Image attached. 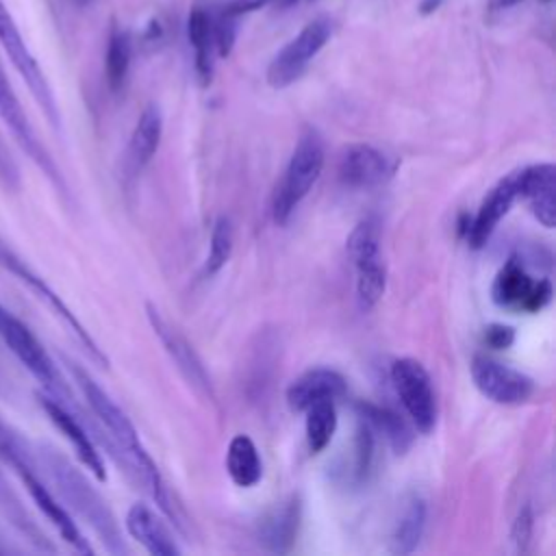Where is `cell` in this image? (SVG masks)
<instances>
[{
	"mask_svg": "<svg viewBox=\"0 0 556 556\" xmlns=\"http://www.w3.org/2000/svg\"><path fill=\"white\" fill-rule=\"evenodd\" d=\"M530 534H532V513L530 508H521L515 523H513V543L517 545L519 552L526 549L528 541H530Z\"/></svg>",
	"mask_w": 556,
	"mask_h": 556,
	"instance_id": "cell-32",
	"label": "cell"
},
{
	"mask_svg": "<svg viewBox=\"0 0 556 556\" xmlns=\"http://www.w3.org/2000/svg\"><path fill=\"white\" fill-rule=\"evenodd\" d=\"M187 37L195 54V74L206 87L213 78V22L204 9H191L187 17Z\"/></svg>",
	"mask_w": 556,
	"mask_h": 556,
	"instance_id": "cell-23",
	"label": "cell"
},
{
	"mask_svg": "<svg viewBox=\"0 0 556 556\" xmlns=\"http://www.w3.org/2000/svg\"><path fill=\"white\" fill-rule=\"evenodd\" d=\"M235 41H237V17L222 11L213 22V48L217 56L222 59L230 56Z\"/></svg>",
	"mask_w": 556,
	"mask_h": 556,
	"instance_id": "cell-29",
	"label": "cell"
},
{
	"mask_svg": "<svg viewBox=\"0 0 556 556\" xmlns=\"http://www.w3.org/2000/svg\"><path fill=\"white\" fill-rule=\"evenodd\" d=\"M298 0H271V4H276L278 9H287V7H291V4H295Z\"/></svg>",
	"mask_w": 556,
	"mask_h": 556,
	"instance_id": "cell-36",
	"label": "cell"
},
{
	"mask_svg": "<svg viewBox=\"0 0 556 556\" xmlns=\"http://www.w3.org/2000/svg\"><path fill=\"white\" fill-rule=\"evenodd\" d=\"M0 119L4 122V126L9 128V132L13 135V139L17 141V146L26 152V156L43 172V176L50 180V185L65 198L70 200V189L67 182L56 165V161L50 156V152L46 150V146L41 143L37 130L33 128L7 72L4 65L0 61Z\"/></svg>",
	"mask_w": 556,
	"mask_h": 556,
	"instance_id": "cell-7",
	"label": "cell"
},
{
	"mask_svg": "<svg viewBox=\"0 0 556 556\" xmlns=\"http://www.w3.org/2000/svg\"><path fill=\"white\" fill-rule=\"evenodd\" d=\"M441 4H443V0H421L419 7H417V11H419V15L426 17V15H432L434 11H439Z\"/></svg>",
	"mask_w": 556,
	"mask_h": 556,
	"instance_id": "cell-35",
	"label": "cell"
},
{
	"mask_svg": "<svg viewBox=\"0 0 556 556\" xmlns=\"http://www.w3.org/2000/svg\"><path fill=\"white\" fill-rule=\"evenodd\" d=\"M300 526V500L289 497L285 504L274 508L263 521H261V543L276 554H285L291 549Z\"/></svg>",
	"mask_w": 556,
	"mask_h": 556,
	"instance_id": "cell-20",
	"label": "cell"
},
{
	"mask_svg": "<svg viewBox=\"0 0 556 556\" xmlns=\"http://www.w3.org/2000/svg\"><path fill=\"white\" fill-rule=\"evenodd\" d=\"M0 48L4 50L9 63L13 65V70L20 74V78L28 87L33 100L46 115L48 124L56 132H61V111H59L54 91H52L39 61L35 59L28 43L24 41V35H22L17 22L13 20L11 11L7 9V4L2 0H0Z\"/></svg>",
	"mask_w": 556,
	"mask_h": 556,
	"instance_id": "cell-5",
	"label": "cell"
},
{
	"mask_svg": "<svg viewBox=\"0 0 556 556\" xmlns=\"http://www.w3.org/2000/svg\"><path fill=\"white\" fill-rule=\"evenodd\" d=\"M517 198H523L532 215L545 226L556 224V167L554 163H536L515 172Z\"/></svg>",
	"mask_w": 556,
	"mask_h": 556,
	"instance_id": "cell-15",
	"label": "cell"
},
{
	"mask_svg": "<svg viewBox=\"0 0 556 556\" xmlns=\"http://www.w3.org/2000/svg\"><path fill=\"white\" fill-rule=\"evenodd\" d=\"M232 241H235V232H232V222L226 215H219L213 224L211 230V241H208V254L204 261V274L206 276H215L230 258L232 254Z\"/></svg>",
	"mask_w": 556,
	"mask_h": 556,
	"instance_id": "cell-28",
	"label": "cell"
},
{
	"mask_svg": "<svg viewBox=\"0 0 556 556\" xmlns=\"http://www.w3.org/2000/svg\"><path fill=\"white\" fill-rule=\"evenodd\" d=\"M78 7H89L93 0H74Z\"/></svg>",
	"mask_w": 556,
	"mask_h": 556,
	"instance_id": "cell-38",
	"label": "cell"
},
{
	"mask_svg": "<svg viewBox=\"0 0 556 556\" xmlns=\"http://www.w3.org/2000/svg\"><path fill=\"white\" fill-rule=\"evenodd\" d=\"M426 513H428L426 502L419 495H413L406 502V506L393 528V534H391V552L393 554L404 556V554H410L417 549V545L424 536V528H426Z\"/></svg>",
	"mask_w": 556,
	"mask_h": 556,
	"instance_id": "cell-24",
	"label": "cell"
},
{
	"mask_svg": "<svg viewBox=\"0 0 556 556\" xmlns=\"http://www.w3.org/2000/svg\"><path fill=\"white\" fill-rule=\"evenodd\" d=\"M37 402L41 406V410L48 415V419L52 421V426L65 437V441L72 445L76 458L80 460V465L96 478V480H106V469H104V458L98 450V432L96 428L85 421L83 417H78L76 413H72L67 406H63L59 400H54L52 395H48L46 391L37 393Z\"/></svg>",
	"mask_w": 556,
	"mask_h": 556,
	"instance_id": "cell-12",
	"label": "cell"
},
{
	"mask_svg": "<svg viewBox=\"0 0 556 556\" xmlns=\"http://www.w3.org/2000/svg\"><path fill=\"white\" fill-rule=\"evenodd\" d=\"M352 265L356 271V302L361 311H371L387 289V269L382 256L356 261Z\"/></svg>",
	"mask_w": 556,
	"mask_h": 556,
	"instance_id": "cell-26",
	"label": "cell"
},
{
	"mask_svg": "<svg viewBox=\"0 0 556 556\" xmlns=\"http://www.w3.org/2000/svg\"><path fill=\"white\" fill-rule=\"evenodd\" d=\"M356 410H358V419L367 424L376 437H382L393 452L402 454L408 450L413 441V432L395 410L371 404V402H358Z\"/></svg>",
	"mask_w": 556,
	"mask_h": 556,
	"instance_id": "cell-21",
	"label": "cell"
},
{
	"mask_svg": "<svg viewBox=\"0 0 556 556\" xmlns=\"http://www.w3.org/2000/svg\"><path fill=\"white\" fill-rule=\"evenodd\" d=\"M517 200V178L515 172L508 174L506 178H502L482 200L478 213L473 215V219L465 226V239L473 250H480L486 245V241L491 239L493 230L497 228V224L502 222V217L508 215L510 206Z\"/></svg>",
	"mask_w": 556,
	"mask_h": 556,
	"instance_id": "cell-16",
	"label": "cell"
},
{
	"mask_svg": "<svg viewBox=\"0 0 556 556\" xmlns=\"http://www.w3.org/2000/svg\"><path fill=\"white\" fill-rule=\"evenodd\" d=\"M0 339L2 343L13 352V356L28 369V374L41 384V389L59 400L63 406H67L72 413L89 421V417L83 415V408L76 404L74 393L70 391L65 378L61 376L56 363L43 348V343L33 334V330L13 315L2 302H0ZM91 426H96L91 421Z\"/></svg>",
	"mask_w": 556,
	"mask_h": 556,
	"instance_id": "cell-3",
	"label": "cell"
},
{
	"mask_svg": "<svg viewBox=\"0 0 556 556\" xmlns=\"http://www.w3.org/2000/svg\"><path fill=\"white\" fill-rule=\"evenodd\" d=\"M391 382L415 430L430 434L437 426V400L426 367L408 356L397 358L391 365Z\"/></svg>",
	"mask_w": 556,
	"mask_h": 556,
	"instance_id": "cell-8",
	"label": "cell"
},
{
	"mask_svg": "<svg viewBox=\"0 0 556 556\" xmlns=\"http://www.w3.org/2000/svg\"><path fill=\"white\" fill-rule=\"evenodd\" d=\"M304 413H306L304 430H306L308 450L313 454H319V452H324L330 445L332 434L337 430L334 400H319V402L311 404Z\"/></svg>",
	"mask_w": 556,
	"mask_h": 556,
	"instance_id": "cell-27",
	"label": "cell"
},
{
	"mask_svg": "<svg viewBox=\"0 0 556 556\" xmlns=\"http://www.w3.org/2000/svg\"><path fill=\"white\" fill-rule=\"evenodd\" d=\"M161 135H163L161 109L156 104H148L132 128L128 150H126V167L130 176L141 174L143 167L152 161L161 143Z\"/></svg>",
	"mask_w": 556,
	"mask_h": 556,
	"instance_id": "cell-19",
	"label": "cell"
},
{
	"mask_svg": "<svg viewBox=\"0 0 556 556\" xmlns=\"http://www.w3.org/2000/svg\"><path fill=\"white\" fill-rule=\"evenodd\" d=\"M0 187H4L7 191L20 189V167L2 137H0Z\"/></svg>",
	"mask_w": 556,
	"mask_h": 556,
	"instance_id": "cell-30",
	"label": "cell"
},
{
	"mask_svg": "<svg viewBox=\"0 0 556 556\" xmlns=\"http://www.w3.org/2000/svg\"><path fill=\"white\" fill-rule=\"evenodd\" d=\"M130 59H132L130 35L113 24L106 41V54H104V74L111 91H119L124 87L130 70Z\"/></svg>",
	"mask_w": 556,
	"mask_h": 556,
	"instance_id": "cell-25",
	"label": "cell"
},
{
	"mask_svg": "<svg viewBox=\"0 0 556 556\" xmlns=\"http://www.w3.org/2000/svg\"><path fill=\"white\" fill-rule=\"evenodd\" d=\"M541 2H545V4H549V2H552V0H541Z\"/></svg>",
	"mask_w": 556,
	"mask_h": 556,
	"instance_id": "cell-39",
	"label": "cell"
},
{
	"mask_svg": "<svg viewBox=\"0 0 556 556\" xmlns=\"http://www.w3.org/2000/svg\"><path fill=\"white\" fill-rule=\"evenodd\" d=\"M332 35V22L328 17H317L308 22L287 46L278 50L267 67V85L274 89H285L295 83L311 59L328 43Z\"/></svg>",
	"mask_w": 556,
	"mask_h": 556,
	"instance_id": "cell-9",
	"label": "cell"
},
{
	"mask_svg": "<svg viewBox=\"0 0 556 556\" xmlns=\"http://www.w3.org/2000/svg\"><path fill=\"white\" fill-rule=\"evenodd\" d=\"M554 289L547 278L534 280L517 256H510L493 278L491 298L506 311L539 313L552 302Z\"/></svg>",
	"mask_w": 556,
	"mask_h": 556,
	"instance_id": "cell-10",
	"label": "cell"
},
{
	"mask_svg": "<svg viewBox=\"0 0 556 556\" xmlns=\"http://www.w3.org/2000/svg\"><path fill=\"white\" fill-rule=\"evenodd\" d=\"M339 180L352 189H371L384 185L393 174V163L384 152L369 143H352L339 159Z\"/></svg>",
	"mask_w": 556,
	"mask_h": 556,
	"instance_id": "cell-14",
	"label": "cell"
},
{
	"mask_svg": "<svg viewBox=\"0 0 556 556\" xmlns=\"http://www.w3.org/2000/svg\"><path fill=\"white\" fill-rule=\"evenodd\" d=\"M348 391L345 378L330 367H313L298 376L287 389V404L291 410H306L319 400H339Z\"/></svg>",
	"mask_w": 556,
	"mask_h": 556,
	"instance_id": "cell-17",
	"label": "cell"
},
{
	"mask_svg": "<svg viewBox=\"0 0 556 556\" xmlns=\"http://www.w3.org/2000/svg\"><path fill=\"white\" fill-rule=\"evenodd\" d=\"M0 458L13 469V473L20 478L26 493L30 495L33 504L52 523L59 536L65 543H70L76 552L91 554L93 547L83 536L78 523L74 521L70 510L61 504V500L54 495L52 486H48L46 478L41 476L35 447H30V443L2 417H0Z\"/></svg>",
	"mask_w": 556,
	"mask_h": 556,
	"instance_id": "cell-2",
	"label": "cell"
},
{
	"mask_svg": "<svg viewBox=\"0 0 556 556\" xmlns=\"http://www.w3.org/2000/svg\"><path fill=\"white\" fill-rule=\"evenodd\" d=\"M226 471L230 480L241 489H250L261 482L263 460L254 441L248 434H235L230 439L226 452Z\"/></svg>",
	"mask_w": 556,
	"mask_h": 556,
	"instance_id": "cell-22",
	"label": "cell"
},
{
	"mask_svg": "<svg viewBox=\"0 0 556 556\" xmlns=\"http://www.w3.org/2000/svg\"><path fill=\"white\" fill-rule=\"evenodd\" d=\"M0 267L7 269L9 274H13L24 287L30 289L33 295H37L67 328L70 332L76 337V341L80 343V348L85 350V354L100 367H109V358L102 352V348L96 343V339L89 334V330L80 324V319L72 313V308L61 300V295L0 237Z\"/></svg>",
	"mask_w": 556,
	"mask_h": 556,
	"instance_id": "cell-6",
	"label": "cell"
},
{
	"mask_svg": "<svg viewBox=\"0 0 556 556\" xmlns=\"http://www.w3.org/2000/svg\"><path fill=\"white\" fill-rule=\"evenodd\" d=\"M146 315H148V321H150L154 334L159 337L167 356L174 361L180 376L189 382V387L198 395H202L208 402H215V389H213L211 376H208L202 358L193 350V345L187 341V337L176 326H172L152 302H146Z\"/></svg>",
	"mask_w": 556,
	"mask_h": 556,
	"instance_id": "cell-11",
	"label": "cell"
},
{
	"mask_svg": "<svg viewBox=\"0 0 556 556\" xmlns=\"http://www.w3.org/2000/svg\"><path fill=\"white\" fill-rule=\"evenodd\" d=\"M265 4H271V0H230L222 11L228 13V15L239 17V15H243V13H252V11L261 9V7H265Z\"/></svg>",
	"mask_w": 556,
	"mask_h": 556,
	"instance_id": "cell-33",
	"label": "cell"
},
{
	"mask_svg": "<svg viewBox=\"0 0 556 556\" xmlns=\"http://www.w3.org/2000/svg\"><path fill=\"white\" fill-rule=\"evenodd\" d=\"M521 0H497V7L500 9H508V7H515V4H519Z\"/></svg>",
	"mask_w": 556,
	"mask_h": 556,
	"instance_id": "cell-37",
	"label": "cell"
},
{
	"mask_svg": "<svg viewBox=\"0 0 556 556\" xmlns=\"http://www.w3.org/2000/svg\"><path fill=\"white\" fill-rule=\"evenodd\" d=\"M515 341V328L504 324H491L484 328V343L495 350H506Z\"/></svg>",
	"mask_w": 556,
	"mask_h": 556,
	"instance_id": "cell-31",
	"label": "cell"
},
{
	"mask_svg": "<svg viewBox=\"0 0 556 556\" xmlns=\"http://www.w3.org/2000/svg\"><path fill=\"white\" fill-rule=\"evenodd\" d=\"M2 552H4V547H0V554H2Z\"/></svg>",
	"mask_w": 556,
	"mask_h": 556,
	"instance_id": "cell-40",
	"label": "cell"
},
{
	"mask_svg": "<svg viewBox=\"0 0 556 556\" xmlns=\"http://www.w3.org/2000/svg\"><path fill=\"white\" fill-rule=\"evenodd\" d=\"M128 534L146 547L152 556H178L182 549L174 541L167 526L146 504H132L126 513Z\"/></svg>",
	"mask_w": 556,
	"mask_h": 556,
	"instance_id": "cell-18",
	"label": "cell"
},
{
	"mask_svg": "<svg viewBox=\"0 0 556 556\" xmlns=\"http://www.w3.org/2000/svg\"><path fill=\"white\" fill-rule=\"evenodd\" d=\"M35 456L43 476L50 480L54 495L70 510V515L74 513L80 517L109 554H126L128 547L122 539L119 523L106 500L87 480V476L61 450L48 443H39L35 447Z\"/></svg>",
	"mask_w": 556,
	"mask_h": 556,
	"instance_id": "cell-1",
	"label": "cell"
},
{
	"mask_svg": "<svg viewBox=\"0 0 556 556\" xmlns=\"http://www.w3.org/2000/svg\"><path fill=\"white\" fill-rule=\"evenodd\" d=\"M471 378L476 389L486 400L504 406H517L528 402L536 389L534 380L528 374L489 356H473Z\"/></svg>",
	"mask_w": 556,
	"mask_h": 556,
	"instance_id": "cell-13",
	"label": "cell"
},
{
	"mask_svg": "<svg viewBox=\"0 0 556 556\" xmlns=\"http://www.w3.org/2000/svg\"><path fill=\"white\" fill-rule=\"evenodd\" d=\"M163 35V26L159 22V17H152L143 30V41H150V43H156Z\"/></svg>",
	"mask_w": 556,
	"mask_h": 556,
	"instance_id": "cell-34",
	"label": "cell"
},
{
	"mask_svg": "<svg viewBox=\"0 0 556 556\" xmlns=\"http://www.w3.org/2000/svg\"><path fill=\"white\" fill-rule=\"evenodd\" d=\"M326 152H324V141L317 130L306 128L293 152L291 159L285 167V174L274 191L271 200V215L278 226H285L293 211L300 206V202L306 198L311 187L317 182L321 169H324Z\"/></svg>",
	"mask_w": 556,
	"mask_h": 556,
	"instance_id": "cell-4",
	"label": "cell"
}]
</instances>
